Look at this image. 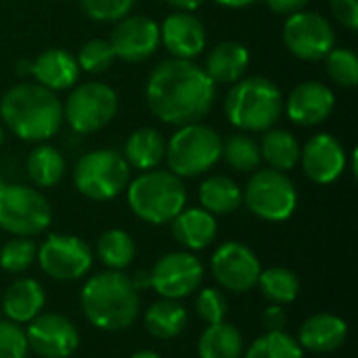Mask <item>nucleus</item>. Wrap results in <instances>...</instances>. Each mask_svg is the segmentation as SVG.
<instances>
[{"label":"nucleus","instance_id":"31","mask_svg":"<svg viewBox=\"0 0 358 358\" xmlns=\"http://www.w3.org/2000/svg\"><path fill=\"white\" fill-rule=\"evenodd\" d=\"M96 256L109 271H124L136 256V243L126 231L109 229L96 241Z\"/></svg>","mask_w":358,"mask_h":358},{"label":"nucleus","instance_id":"43","mask_svg":"<svg viewBox=\"0 0 358 358\" xmlns=\"http://www.w3.org/2000/svg\"><path fill=\"white\" fill-rule=\"evenodd\" d=\"M268 4L271 10H275L277 15H292L298 10H304L308 6L310 0H264Z\"/></svg>","mask_w":358,"mask_h":358},{"label":"nucleus","instance_id":"29","mask_svg":"<svg viewBox=\"0 0 358 358\" xmlns=\"http://www.w3.org/2000/svg\"><path fill=\"white\" fill-rule=\"evenodd\" d=\"M260 157L279 172H289L300 162V145L296 136L287 130L271 128L260 141Z\"/></svg>","mask_w":358,"mask_h":358},{"label":"nucleus","instance_id":"11","mask_svg":"<svg viewBox=\"0 0 358 358\" xmlns=\"http://www.w3.org/2000/svg\"><path fill=\"white\" fill-rule=\"evenodd\" d=\"M283 42L302 61H323L336 48V31L321 13L298 10L283 23Z\"/></svg>","mask_w":358,"mask_h":358},{"label":"nucleus","instance_id":"24","mask_svg":"<svg viewBox=\"0 0 358 358\" xmlns=\"http://www.w3.org/2000/svg\"><path fill=\"white\" fill-rule=\"evenodd\" d=\"M250 67V50L235 40H224L216 44L206 59V73L212 82L218 84H235L243 78Z\"/></svg>","mask_w":358,"mask_h":358},{"label":"nucleus","instance_id":"2","mask_svg":"<svg viewBox=\"0 0 358 358\" xmlns=\"http://www.w3.org/2000/svg\"><path fill=\"white\" fill-rule=\"evenodd\" d=\"M0 117L6 128L25 143H42L57 134L63 124V105L57 92L38 82L8 88L0 101Z\"/></svg>","mask_w":358,"mask_h":358},{"label":"nucleus","instance_id":"34","mask_svg":"<svg viewBox=\"0 0 358 358\" xmlns=\"http://www.w3.org/2000/svg\"><path fill=\"white\" fill-rule=\"evenodd\" d=\"M220 159H224L237 172H254V170H258V166L262 162L258 143L252 136L241 134V132L231 134L227 141H222Z\"/></svg>","mask_w":358,"mask_h":358},{"label":"nucleus","instance_id":"28","mask_svg":"<svg viewBox=\"0 0 358 358\" xmlns=\"http://www.w3.org/2000/svg\"><path fill=\"white\" fill-rule=\"evenodd\" d=\"M243 201V193L239 185L222 174L208 176L199 185V203L210 214H231Z\"/></svg>","mask_w":358,"mask_h":358},{"label":"nucleus","instance_id":"20","mask_svg":"<svg viewBox=\"0 0 358 358\" xmlns=\"http://www.w3.org/2000/svg\"><path fill=\"white\" fill-rule=\"evenodd\" d=\"M348 340V323L331 313H317L308 317L298 331V344L302 350L329 355L340 350Z\"/></svg>","mask_w":358,"mask_h":358},{"label":"nucleus","instance_id":"22","mask_svg":"<svg viewBox=\"0 0 358 358\" xmlns=\"http://www.w3.org/2000/svg\"><path fill=\"white\" fill-rule=\"evenodd\" d=\"M46 304L44 287L36 279H17L13 281L4 296H2V310L6 315V321L17 325H27L31 319H36Z\"/></svg>","mask_w":358,"mask_h":358},{"label":"nucleus","instance_id":"16","mask_svg":"<svg viewBox=\"0 0 358 358\" xmlns=\"http://www.w3.org/2000/svg\"><path fill=\"white\" fill-rule=\"evenodd\" d=\"M300 164L313 182L331 185L344 174L348 166L346 147L334 134H315L304 147H300Z\"/></svg>","mask_w":358,"mask_h":358},{"label":"nucleus","instance_id":"23","mask_svg":"<svg viewBox=\"0 0 358 358\" xmlns=\"http://www.w3.org/2000/svg\"><path fill=\"white\" fill-rule=\"evenodd\" d=\"M216 218L203 208H185L172 220V235L187 252L206 250L216 239Z\"/></svg>","mask_w":358,"mask_h":358},{"label":"nucleus","instance_id":"15","mask_svg":"<svg viewBox=\"0 0 358 358\" xmlns=\"http://www.w3.org/2000/svg\"><path fill=\"white\" fill-rule=\"evenodd\" d=\"M23 331L27 348L40 358H69L80 346L76 325L57 313H40Z\"/></svg>","mask_w":358,"mask_h":358},{"label":"nucleus","instance_id":"17","mask_svg":"<svg viewBox=\"0 0 358 358\" xmlns=\"http://www.w3.org/2000/svg\"><path fill=\"white\" fill-rule=\"evenodd\" d=\"M115 59L128 61V63H138L149 59L159 42V25L145 15H130L117 21L115 29L111 31L109 40Z\"/></svg>","mask_w":358,"mask_h":358},{"label":"nucleus","instance_id":"32","mask_svg":"<svg viewBox=\"0 0 358 358\" xmlns=\"http://www.w3.org/2000/svg\"><path fill=\"white\" fill-rule=\"evenodd\" d=\"M262 292V296L271 302V304H292L298 294H300V279L294 271L283 268V266H271L266 271H260L258 283H256Z\"/></svg>","mask_w":358,"mask_h":358},{"label":"nucleus","instance_id":"21","mask_svg":"<svg viewBox=\"0 0 358 358\" xmlns=\"http://www.w3.org/2000/svg\"><path fill=\"white\" fill-rule=\"evenodd\" d=\"M29 73L40 86L57 92V90H67L78 82L80 67L69 50L48 48L31 61Z\"/></svg>","mask_w":358,"mask_h":358},{"label":"nucleus","instance_id":"18","mask_svg":"<svg viewBox=\"0 0 358 358\" xmlns=\"http://www.w3.org/2000/svg\"><path fill=\"white\" fill-rule=\"evenodd\" d=\"M287 117L298 126H319L323 124L336 107V94L323 82L310 80L298 84L287 101H283Z\"/></svg>","mask_w":358,"mask_h":358},{"label":"nucleus","instance_id":"35","mask_svg":"<svg viewBox=\"0 0 358 358\" xmlns=\"http://www.w3.org/2000/svg\"><path fill=\"white\" fill-rule=\"evenodd\" d=\"M38 245L31 237H15L6 241L0 250V268L8 275L25 273L36 262Z\"/></svg>","mask_w":358,"mask_h":358},{"label":"nucleus","instance_id":"14","mask_svg":"<svg viewBox=\"0 0 358 358\" xmlns=\"http://www.w3.org/2000/svg\"><path fill=\"white\" fill-rule=\"evenodd\" d=\"M151 289L159 298L182 300L191 296L203 281V264L191 252H170L162 256L149 271Z\"/></svg>","mask_w":358,"mask_h":358},{"label":"nucleus","instance_id":"10","mask_svg":"<svg viewBox=\"0 0 358 358\" xmlns=\"http://www.w3.org/2000/svg\"><path fill=\"white\" fill-rule=\"evenodd\" d=\"M115 113L117 94L103 82H86L76 86L63 105V120L78 134H90L105 128Z\"/></svg>","mask_w":358,"mask_h":358},{"label":"nucleus","instance_id":"4","mask_svg":"<svg viewBox=\"0 0 358 358\" xmlns=\"http://www.w3.org/2000/svg\"><path fill=\"white\" fill-rule=\"evenodd\" d=\"M224 113L241 132H266L275 128L283 113L281 90L273 80L262 76L239 80L231 84Z\"/></svg>","mask_w":358,"mask_h":358},{"label":"nucleus","instance_id":"26","mask_svg":"<svg viewBox=\"0 0 358 358\" xmlns=\"http://www.w3.org/2000/svg\"><path fill=\"white\" fill-rule=\"evenodd\" d=\"M189 323V313L178 300L159 298L145 310V329L155 340L178 338Z\"/></svg>","mask_w":358,"mask_h":358},{"label":"nucleus","instance_id":"45","mask_svg":"<svg viewBox=\"0 0 358 358\" xmlns=\"http://www.w3.org/2000/svg\"><path fill=\"white\" fill-rule=\"evenodd\" d=\"M174 8H178V10H182V13H193V10H197L206 0H168Z\"/></svg>","mask_w":358,"mask_h":358},{"label":"nucleus","instance_id":"25","mask_svg":"<svg viewBox=\"0 0 358 358\" xmlns=\"http://www.w3.org/2000/svg\"><path fill=\"white\" fill-rule=\"evenodd\" d=\"M124 159L141 172L155 170L166 157V141L155 128L134 130L124 145Z\"/></svg>","mask_w":358,"mask_h":358},{"label":"nucleus","instance_id":"12","mask_svg":"<svg viewBox=\"0 0 358 358\" xmlns=\"http://www.w3.org/2000/svg\"><path fill=\"white\" fill-rule=\"evenodd\" d=\"M36 260L46 277L57 281H78L92 266L90 245L76 235H48L38 248Z\"/></svg>","mask_w":358,"mask_h":358},{"label":"nucleus","instance_id":"8","mask_svg":"<svg viewBox=\"0 0 358 358\" xmlns=\"http://www.w3.org/2000/svg\"><path fill=\"white\" fill-rule=\"evenodd\" d=\"M52 222L48 199L34 187L0 185V229L15 237H34Z\"/></svg>","mask_w":358,"mask_h":358},{"label":"nucleus","instance_id":"33","mask_svg":"<svg viewBox=\"0 0 358 358\" xmlns=\"http://www.w3.org/2000/svg\"><path fill=\"white\" fill-rule=\"evenodd\" d=\"M245 358H304V350L296 338L285 331H266L243 350Z\"/></svg>","mask_w":358,"mask_h":358},{"label":"nucleus","instance_id":"9","mask_svg":"<svg viewBox=\"0 0 358 358\" xmlns=\"http://www.w3.org/2000/svg\"><path fill=\"white\" fill-rule=\"evenodd\" d=\"M241 193L248 210L266 222H283L298 208L296 185L285 172L273 168L256 170Z\"/></svg>","mask_w":358,"mask_h":358},{"label":"nucleus","instance_id":"27","mask_svg":"<svg viewBox=\"0 0 358 358\" xmlns=\"http://www.w3.org/2000/svg\"><path fill=\"white\" fill-rule=\"evenodd\" d=\"M243 350L241 331L227 321L208 325L197 342L199 358H241Z\"/></svg>","mask_w":358,"mask_h":358},{"label":"nucleus","instance_id":"44","mask_svg":"<svg viewBox=\"0 0 358 358\" xmlns=\"http://www.w3.org/2000/svg\"><path fill=\"white\" fill-rule=\"evenodd\" d=\"M130 281H132V285H134V289L141 294V292H145V289H151V275H149V271H138V273H134V277H130Z\"/></svg>","mask_w":358,"mask_h":358},{"label":"nucleus","instance_id":"38","mask_svg":"<svg viewBox=\"0 0 358 358\" xmlns=\"http://www.w3.org/2000/svg\"><path fill=\"white\" fill-rule=\"evenodd\" d=\"M195 313L206 325H214L224 321L229 313V302L224 294L216 287H203L195 298Z\"/></svg>","mask_w":358,"mask_h":358},{"label":"nucleus","instance_id":"46","mask_svg":"<svg viewBox=\"0 0 358 358\" xmlns=\"http://www.w3.org/2000/svg\"><path fill=\"white\" fill-rule=\"evenodd\" d=\"M214 2L220 6H227V8H245V6L254 4L256 0H214Z\"/></svg>","mask_w":358,"mask_h":358},{"label":"nucleus","instance_id":"39","mask_svg":"<svg viewBox=\"0 0 358 358\" xmlns=\"http://www.w3.org/2000/svg\"><path fill=\"white\" fill-rule=\"evenodd\" d=\"M82 10L94 21H120L128 17L134 0H80Z\"/></svg>","mask_w":358,"mask_h":358},{"label":"nucleus","instance_id":"13","mask_svg":"<svg viewBox=\"0 0 358 358\" xmlns=\"http://www.w3.org/2000/svg\"><path fill=\"white\" fill-rule=\"evenodd\" d=\"M216 283L231 294H248L256 287L260 277V260L252 248L239 241L222 243L210 262Z\"/></svg>","mask_w":358,"mask_h":358},{"label":"nucleus","instance_id":"37","mask_svg":"<svg viewBox=\"0 0 358 358\" xmlns=\"http://www.w3.org/2000/svg\"><path fill=\"white\" fill-rule=\"evenodd\" d=\"M76 61H78V67L88 71V73H103L113 65L115 52H113L109 40L92 38L88 42H84V46L80 48Z\"/></svg>","mask_w":358,"mask_h":358},{"label":"nucleus","instance_id":"5","mask_svg":"<svg viewBox=\"0 0 358 358\" xmlns=\"http://www.w3.org/2000/svg\"><path fill=\"white\" fill-rule=\"evenodd\" d=\"M128 206L136 218L149 224L172 222L187 203V189L182 178L170 170H147L141 172L126 187Z\"/></svg>","mask_w":358,"mask_h":358},{"label":"nucleus","instance_id":"19","mask_svg":"<svg viewBox=\"0 0 358 358\" xmlns=\"http://www.w3.org/2000/svg\"><path fill=\"white\" fill-rule=\"evenodd\" d=\"M159 42L174 59H195L203 52L208 42L206 25L193 15L176 10L159 25Z\"/></svg>","mask_w":358,"mask_h":358},{"label":"nucleus","instance_id":"41","mask_svg":"<svg viewBox=\"0 0 358 358\" xmlns=\"http://www.w3.org/2000/svg\"><path fill=\"white\" fill-rule=\"evenodd\" d=\"M331 13L336 15V19L348 27V29H357L358 27V0H329Z\"/></svg>","mask_w":358,"mask_h":358},{"label":"nucleus","instance_id":"7","mask_svg":"<svg viewBox=\"0 0 358 358\" xmlns=\"http://www.w3.org/2000/svg\"><path fill=\"white\" fill-rule=\"evenodd\" d=\"M130 182V166L115 149H96L82 155L73 168L76 189L92 201L115 199Z\"/></svg>","mask_w":358,"mask_h":358},{"label":"nucleus","instance_id":"47","mask_svg":"<svg viewBox=\"0 0 358 358\" xmlns=\"http://www.w3.org/2000/svg\"><path fill=\"white\" fill-rule=\"evenodd\" d=\"M130 358H162L157 352H153V350H138V352H134Z\"/></svg>","mask_w":358,"mask_h":358},{"label":"nucleus","instance_id":"3","mask_svg":"<svg viewBox=\"0 0 358 358\" xmlns=\"http://www.w3.org/2000/svg\"><path fill=\"white\" fill-rule=\"evenodd\" d=\"M80 306L92 327L101 331H122L132 327L138 319L141 294L122 271H105L84 283Z\"/></svg>","mask_w":358,"mask_h":358},{"label":"nucleus","instance_id":"30","mask_svg":"<svg viewBox=\"0 0 358 358\" xmlns=\"http://www.w3.org/2000/svg\"><path fill=\"white\" fill-rule=\"evenodd\" d=\"M27 176L40 189H50L61 182L65 174V157L50 145H38L29 151L27 162Z\"/></svg>","mask_w":358,"mask_h":358},{"label":"nucleus","instance_id":"1","mask_svg":"<svg viewBox=\"0 0 358 358\" xmlns=\"http://www.w3.org/2000/svg\"><path fill=\"white\" fill-rule=\"evenodd\" d=\"M216 101V84L189 59L159 63L147 80V103L153 115L172 126L201 122Z\"/></svg>","mask_w":358,"mask_h":358},{"label":"nucleus","instance_id":"36","mask_svg":"<svg viewBox=\"0 0 358 358\" xmlns=\"http://www.w3.org/2000/svg\"><path fill=\"white\" fill-rule=\"evenodd\" d=\"M329 78L342 88H355L358 82V57L350 48H331L325 57Z\"/></svg>","mask_w":358,"mask_h":358},{"label":"nucleus","instance_id":"42","mask_svg":"<svg viewBox=\"0 0 358 358\" xmlns=\"http://www.w3.org/2000/svg\"><path fill=\"white\" fill-rule=\"evenodd\" d=\"M262 325L266 331H285L287 325V313L279 304H271L262 315Z\"/></svg>","mask_w":358,"mask_h":358},{"label":"nucleus","instance_id":"48","mask_svg":"<svg viewBox=\"0 0 358 358\" xmlns=\"http://www.w3.org/2000/svg\"><path fill=\"white\" fill-rule=\"evenodd\" d=\"M2 143H4V128H2V124H0V147H2Z\"/></svg>","mask_w":358,"mask_h":358},{"label":"nucleus","instance_id":"6","mask_svg":"<svg viewBox=\"0 0 358 358\" xmlns=\"http://www.w3.org/2000/svg\"><path fill=\"white\" fill-rule=\"evenodd\" d=\"M222 155V138L220 134L201 124H187L180 126L172 138L166 143V162L172 174L178 178H193L201 176L212 170Z\"/></svg>","mask_w":358,"mask_h":358},{"label":"nucleus","instance_id":"40","mask_svg":"<svg viewBox=\"0 0 358 358\" xmlns=\"http://www.w3.org/2000/svg\"><path fill=\"white\" fill-rule=\"evenodd\" d=\"M27 340L21 325L0 321V358H27Z\"/></svg>","mask_w":358,"mask_h":358}]
</instances>
